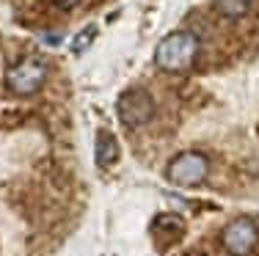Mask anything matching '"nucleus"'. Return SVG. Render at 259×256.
I'll use <instances>...</instances> for the list:
<instances>
[{
	"label": "nucleus",
	"mask_w": 259,
	"mask_h": 256,
	"mask_svg": "<svg viewBox=\"0 0 259 256\" xmlns=\"http://www.w3.org/2000/svg\"><path fill=\"white\" fill-rule=\"evenodd\" d=\"M199 58V36L193 30H174V33L163 36L155 47V64L157 69L180 75L188 72Z\"/></svg>",
	"instance_id": "nucleus-1"
},
{
	"label": "nucleus",
	"mask_w": 259,
	"mask_h": 256,
	"mask_svg": "<svg viewBox=\"0 0 259 256\" xmlns=\"http://www.w3.org/2000/svg\"><path fill=\"white\" fill-rule=\"evenodd\" d=\"M209 176V157L196 149L180 151L174 160L165 166V179L180 187H199Z\"/></svg>",
	"instance_id": "nucleus-2"
},
{
	"label": "nucleus",
	"mask_w": 259,
	"mask_h": 256,
	"mask_svg": "<svg viewBox=\"0 0 259 256\" xmlns=\"http://www.w3.org/2000/svg\"><path fill=\"white\" fill-rule=\"evenodd\" d=\"M47 83V66L39 58H22L6 72V88L17 96H30Z\"/></svg>",
	"instance_id": "nucleus-3"
},
{
	"label": "nucleus",
	"mask_w": 259,
	"mask_h": 256,
	"mask_svg": "<svg viewBox=\"0 0 259 256\" xmlns=\"http://www.w3.org/2000/svg\"><path fill=\"white\" fill-rule=\"evenodd\" d=\"M116 113H119V121L130 130H138L144 127L146 121H152L155 116V96L149 94L146 88H127L124 94L119 96L116 102Z\"/></svg>",
	"instance_id": "nucleus-4"
},
{
	"label": "nucleus",
	"mask_w": 259,
	"mask_h": 256,
	"mask_svg": "<svg viewBox=\"0 0 259 256\" xmlns=\"http://www.w3.org/2000/svg\"><path fill=\"white\" fill-rule=\"evenodd\" d=\"M256 240H259V226L254 218H248V215L234 218L221 231V242H224V248L232 256H248L254 251Z\"/></svg>",
	"instance_id": "nucleus-5"
},
{
	"label": "nucleus",
	"mask_w": 259,
	"mask_h": 256,
	"mask_svg": "<svg viewBox=\"0 0 259 256\" xmlns=\"http://www.w3.org/2000/svg\"><path fill=\"white\" fill-rule=\"evenodd\" d=\"M119 141H116V135L110 130H100L97 132V166L100 168H108L113 166L116 160H119Z\"/></svg>",
	"instance_id": "nucleus-6"
},
{
	"label": "nucleus",
	"mask_w": 259,
	"mask_h": 256,
	"mask_svg": "<svg viewBox=\"0 0 259 256\" xmlns=\"http://www.w3.org/2000/svg\"><path fill=\"white\" fill-rule=\"evenodd\" d=\"M212 9L226 20H243L245 14H251L254 0H212Z\"/></svg>",
	"instance_id": "nucleus-7"
},
{
	"label": "nucleus",
	"mask_w": 259,
	"mask_h": 256,
	"mask_svg": "<svg viewBox=\"0 0 259 256\" xmlns=\"http://www.w3.org/2000/svg\"><path fill=\"white\" fill-rule=\"evenodd\" d=\"M94 39H97V28H94V25L83 28V30L75 36V39H72V53H75V56H83V53L89 50L91 44H94Z\"/></svg>",
	"instance_id": "nucleus-8"
},
{
	"label": "nucleus",
	"mask_w": 259,
	"mask_h": 256,
	"mask_svg": "<svg viewBox=\"0 0 259 256\" xmlns=\"http://www.w3.org/2000/svg\"><path fill=\"white\" fill-rule=\"evenodd\" d=\"M58 9H72V6H77V0H53Z\"/></svg>",
	"instance_id": "nucleus-9"
}]
</instances>
